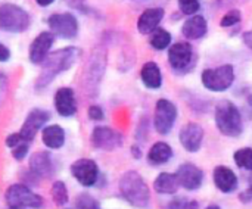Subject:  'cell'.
<instances>
[{"instance_id": "6da1fadb", "label": "cell", "mask_w": 252, "mask_h": 209, "mask_svg": "<svg viewBox=\"0 0 252 209\" xmlns=\"http://www.w3.org/2000/svg\"><path fill=\"white\" fill-rule=\"evenodd\" d=\"M80 55L81 52L77 47H65L58 52L49 53L46 59L41 62V72L35 81V89L40 90L47 87L55 80L56 75L69 69Z\"/></svg>"}, {"instance_id": "7a4b0ae2", "label": "cell", "mask_w": 252, "mask_h": 209, "mask_svg": "<svg viewBox=\"0 0 252 209\" xmlns=\"http://www.w3.org/2000/svg\"><path fill=\"white\" fill-rule=\"evenodd\" d=\"M120 192L123 198L134 208H146L151 202V192L143 177L136 171H127L120 180Z\"/></svg>"}, {"instance_id": "3957f363", "label": "cell", "mask_w": 252, "mask_h": 209, "mask_svg": "<svg viewBox=\"0 0 252 209\" xmlns=\"http://www.w3.org/2000/svg\"><path fill=\"white\" fill-rule=\"evenodd\" d=\"M214 119L219 131L227 137H238L242 134L244 124L239 108L230 100H221L216 106Z\"/></svg>"}, {"instance_id": "277c9868", "label": "cell", "mask_w": 252, "mask_h": 209, "mask_svg": "<svg viewBox=\"0 0 252 209\" xmlns=\"http://www.w3.org/2000/svg\"><path fill=\"white\" fill-rule=\"evenodd\" d=\"M201 80L205 89L210 91L221 93L232 87L235 81V68L230 63L217 66V68H207L201 74Z\"/></svg>"}, {"instance_id": "5b68a950", "label": "cell", "mask_w": 252, "mask_h": 209, "mask_svg": "<svg viewBox=\"0 0 252 209\" xmlns=\"http://www.w3.org/2000/svg\"><path fill=\"white\" fill-rule=\"evenodd\" d=\"M30 15L22 7L3 3L0 4V30L6 32H24L30 27Z\"/></svg>"}, {"instance_id": "8992f818", "label": "cell", "mask_w": 252, "mask_h": 209, "mask_svg": "<svg viewBox=\"0 0 252 209\" xmlns=\"http://www.w3.org/2000/svg\"><path fill=\"white\" fill-rule=\"evenodd\" d=\"M4 199L10 208L40 209L43 207V198L31 192V189L25 184L9 186L6 190Z\"/></svg>"}, {"instance_id": "52a82bcc", "label": "cell", "mask_w": 252, "mask_h": 209, "mask_svg": "<svg viewBox=\"0 0 252 209\" xmlns=\"http://www.w3.org/2000/svg\"><path fill=\"white\" fill-rule=\"evenodd\" d=\"M177 119V108L173 102L167 99H159L155 105V115H154V125L157 133L167 136Z\"/></svg>"}, {"instance_id": "ba28073f", "label": "cell", "mask_w": 252, "mask_h": 209, "mask_svg": "<svg viewBox=\"0 0 252 209\" xmlns=\"http://www.w3.org/2000/svg\"><path fill=\"white\" fill-rule=\"evenodd\" d=\"M168 63L177 72H186L193 66V49L188 41L174 43L168 49Z\"/></svg>"}, {"instance_id": "9c48e42d", "label": "cell", "mask_w": 252, "mask_h": 209, "mask_svg": "<svg viewBox=\"0 0 252 209\" xmlns=\"http://www.w3.org/2000/svg\"><path fill=\"white\" fill-rule=\"evenodd\" d=\"M47 24L50 32L61 38H74L78 34V21L72 13H53Z\"/></svg>"}, {"instance_id": "30bf717a", "label": "cell", "mask_w": 252, "mask_h": 209, "mask_svg": "<svg viewBox=\"0 0 252 209\" xmlns=\"http://www.w3.org/2000/svg\"><path fill=\"white\" fill-rule=\"evenodd\" d=\"M72 177L84 187H92L99 180V167L92 159H78L71 165Z\"/></svg>"}, {"instance_id": "8fae6325", "label": "cell", "mask_w": 252, "mask_h": 209, "mask_svg": "<svg viewBox=\"0 0 252 209\" xmlns=\"http://www.w3.org/2000/svg\"><path fill=\"white\" fill-rule=\"evenodd\" d=\"M90 143L100 150H114L123 145V136L109 127H96L90 134Z\"/></svg>"}, {"instance_id": "7c38bea8", "label": "cell", "mask_w": 252, "mask_h": 209, "mask_svg": "<svg viewBox=\"0 0 252 209\" xmlns=\"http://www.w3.org/2000/svg\"><path fill=\"white\" fill-rule=\"evenodd\" d=\"M49 118H50V114H49L47 111L40 109V108L32 109V111L27 115V118H25V121H24V124H22V127H21V130H19V134L22 136L24 140H27V142L31 143V142L35 139V134H37V133L44 127V124L49 121Z\"/></svg>"}, {"instance_id": "4fadbf2b", "label": "cell", "mask_w": 252, "mask_h": 209, "mask_svg": "<svg viewBox=\"0 0 252 209\" xmlns=\"http://www.w3.org/2000/svg\"><path fill=\"white\" fill-rule=\"evenodd\" d=\"M176 177H177L179 186L186 189V190H190V192L198 190L204 181L202 170L198 168L195 164H190V162L182 164L176 171Z\"/></svg>"}, {"instance_id": "5bb4252c", "label": "cell", "mask_w": 252, "mask_h": 209, "mask_svg": "<svg viewBox=\"0 0 252 209\" xmlns=\"http://www.w3.org/2000/svg\"><path fill=\"white\" fill-rule=\"evenodd\" d=\"M204 128L198 124V122H189L186 124L180 133H179V140L180 145L188 150V152H198L202 146V140H204Z\"/></svg>"}, {"instance_id": "9a60e30c", "label": "cell", "mask_w": 252, "mask_h": 209, "mask_svg": "<svg viewBox=\"0 0 252 209\" xmlns=\"http://www.w3.org/2000/svg\"><path fill=\"white\" fill-rule=\"evenodd\" d=\"M53 40H55V35L52 32H47V31L40 32L32 40V43L30 46V52H28L30 60L32 63H37V65L41 63L46 59V56L49 55V50L53 44Z\"/></svg>"}, {"instance_id": "2e32d148", "label": "cell", "mask_w": 252, "mask_h": 209, "mask_svg": "<svg viewBox=\"0 0 252 209\" xmlns=\"http://www.w3.org/2000/svg\"><path fill=\"white\" fill-rule=\"evenodd\" d=\"M30 171L38 179H52L55 174V164L49 152H37L30 158Z\"/></svg>"}, {"instance_id": "e0dca14e", "label": "cell", "mask_w": 252, "mask_h": 209, "mask_svg": "<svg viewBox=\"0 0 252 209\" xmlns=\"http://www.w3.org/2000/svg\"><path fill=\"white\" fill-rule=\"evenodd\" d=\"M55 108L61 117H72L77 112L75 93L69 87H61L55 93Z\"/></svg>"}, {"instance_id": "ac0fdd59", "label": "cell", "mask_w": 252, "mask_h": 209, "mask_svg": "<svg viewBox=\"0 0 252 209\" xmlns=\"http://www.w3.org/2000/svg\"><path fill=\"white\" fill-rule=\"evenodd\" d=\"M213 180L216 187L221 193H233L238 189V177L236 174L226 165H219L216 167L213 173Z\"/></svg>"}, {"instance_id": "d6986e66", "label": "cell", "mask_w": 252, "mask_h": 209, "mask_svg": "<svg viewBox=\"0 0 252 209\" xmlns=\"http://www.w3.org/2000/svg\"><path fill=\"white\" fill-rule=\"evenodd\" d=\"M208 31V22L202 15H190L182 25V34L188 40H199Z\"/></svg>"}, {"instance_id": "ffe728a7", "label": "cell", "mask_w": 252, "mask_h": 209, "mask_svg": "<svg viewBox=\"0 0 252 209\" xmlns=\"http://www.w3.org/2000/svg\"><path fill=\"white\" fill-rule=\"evenodd\" d=\"M164 18V9L162 7H149L146 9L137 19V30L142 34H151L158 28Z\"/></svg>"}, {"instance_id": "44dd1931", "label": "cell", "mask_w": 252, "mask_h": 209, "mask_svg": "<svg viewBox=\"0 0 252 209\" xmlns=\"http://www.w3.org/2000/svg\"><path fill=\"white\" fill-rule=\"evenodd\" d=\"M41 140L49 149H61L65 143V131L61 125H47L41 131Z\"/></svg>"}, {"instance_id": "7402d4cb", "label": "cell", "mask_w": 252, "mask_h": 209, "mask_svg": "<svg viewBox=\"0 0 252 209\" xmlns=\"http://www.w3.org/2000/svg\"><path fill=\"white\" fill-rule=\"evenodd\" d=\"M140 78L143 81V84L148 89H159L162 86V74H161V68L155 63V62H146L142 66L140 71Z\"/></svg>"}, {"instance_id": "603a6c76", "label": "cell", "mask_w": 252, "mask_h": 209, "mask_svg": "<svg viewBox=\"0 0 252 209\" xmlns=\"http://www.w3.org/2000/svg\"><path fill=\"white\" fill-rule=\"evenodd\" d=\"M173 158V149L165 142H157L148 152V162L154 167L167 164Z\"/></svg>"}, {"instance_id": "cb8c5ba5", "label": "cell", "mask_w": 252, "mask_h": 209, "mask_svg": "<svg viewBox=\"0 0 252 209\" xmlns=\"http://www.w3.org/2000/svg\"><path fill=\"white\" fill-rule=\"evenodd\" d=\"M179 181L176 174L170 173H161L155 181H154V189L159 195H174L179 190Z\"/></svg>"}, {"instance_id": "d4e9b609", "label": "cell", "mask_w": 252, "mask_h": 209, "mask_svg": "<svg viewBox=\"0 0 252 209\" xmlns=\"http://www.w3.org/2000/svg\"><path fill=\"white\" fill-rule=\"evenodd\" d=\"M149 43L155 50H165L171 44V34L164 28H157L151 32Z\"/></svg>"}, {"instance_id": "484cf974", "label": "cell", "mask_w": 252, "mask_h": 209, "mask_svg": "<svg viewBox=\"0 0 252 209\" xmlns=\"http://www.w3.org/2000/svg\"><path fill=\"white\" fill-rule=\"evenodd\" d=\"M52 199L53 202L58 205V207H63L69 202V198H68V190H66V186L63 181H55L53 186H52Z\"/></svg>"}, {"instance_id": "4316f807", "label": "cell", "mask_w": 252, "mask_h": 209, "mask_svg": "<svg viewBox=\"0 0 252 209\" xmlns=\"http://www.w3.org/2000/svg\"><path fill=\"white\" fill-rule=\"evenodd\" d=\"M233 159H235V164L241 170L252 171V148H242L236 150L233 155Z\"/></svg>"}, {"instance_id": "83f0119b", "label": "cell", "mask_w": 252, "mask_h": 209, "mask_svg": "<svg viewBox=\"0 0 252 209\" xmlns=\"http://www.w3.org/2000/svg\"><path fill=\"white\" fill-rule=\"evenodd\" d=\"M75 209H100V204L89 193H80L75 199Z\"/></svg>"}, {"instance_id": "f1b7e54d", "label": "cell", "mask_w": 252, "mask_h": 209, "mask_svg": "<svg viewBox=\"0 0 252 209\" xmlns=\"http://www.w3.org/2000/svg\"><path fill=\"white\" fill-rule=\"evenodd\" d=\"M241 21H242V13H241V10L232 9V10H229L227 13H224V16H223L221 21H220V25H221L223 28H230V27L238 25Z\"/></svg>"}, {"instance_id": "f546056e", "label": "cell", "mask_w": 252, "mask_h": 209, "mask_svg": "<svg viewBox=\"0 0 252 209\" xmlns=\"http://www.w3.org/2000/svg\"><path fill=\"white\" fill-rule=\"evenodd\" d=\"M177 1H179L180 12L188 16L198 13V10L201 9V0H177Z\"/></svg>"}, {"instance_id": "4dcf8cb0", "label": "cell", "mask_w": 252, "mask_h": 209, "mask_svg": "<svg viewBox=\"0 0 252 209\" xmlns=\"http://www.w3.org/2000/svg\"><path fill=\"white\" fill-rule=\"evenodd\" d=\"M30 142H25V140H22V142H19L18 145H15L10 150H12V156H13V159H16V161H22L27 155H28V149H30Z\"/></svg>"}, {"instance_id": "1f68e13d", "label": "cell", "mask_w": 252, "mask_h": 209, "mask_svg": "<svg viewBox=\"0 0 252 209\" xmlns=\"http://www.w3.org/2000/svg\"><path fill=\"white\" fill-rule=\"evenodd\" d=\"M87 115H89V118H90L92 121H102V119L105 118L103 109H102L100 106H97V105H92V106L89 108Z\"/></svg>"}, {"instance_id": "d6a6232c", "label": "cell", "mask_w": 252, "mask_h": 209, "mask_svg": "<svg viewBox=\"0 0 252 209\" xmlns=\"http://www.w3.org/2000/svg\"><path fill=\"white\" fill-rule=\"evenodd\" d=\"M188 202L189 201L186 198H176L167 205V209H186L188 208Z\"/></svg>"}, {"instance_id": "836d02e7", "label": "cell", "mask_w": 252, "mask_h": 209, "mask_svg": "<svg viewBox=\"0 0 252 209\" xmlns=\"http://www.w3.org/2000/svg\"><path fill=\"white\" fill-rule=\"evenodd\" d=\"M239 199H241L244 204H251L252 202V177L251 180H250V187H248L245 192H242V193L239 195Z\"/></svg>"}, {"instance_id": "e575fe53", "label": "cell", "mask_w": 252, "mask_h": 209, "mask_svg": "<svg viewBox=\"0 0 252 209\" xmlns=\"http://www.w3.org/2000/svg\"><path fill=\"white\" fill-rule=\"evenodd\" d=\"M6 91H7V78H6V75L0 74V103L3 102V99L6 96Z\"/></svg>"}, {"instance_id": "d590c367", "label": "cell", "mask_w": 252, "mask_h": 209, "mask_svg": "<svg viewBox=\"0 0 252 209\" xmlns=\"http://www.w3.org/2000/svg\"><path fill=\"white\" fill-rule=\"evenodd\" d=\"M9 58H10V50L3 43H0V62H6L9 60Z\"/></svg>"}, {"instance_id": "8d00e7d4", "label": "cell", "mask_w": 252, "mask_h": 209, "mask_svg": "<svg viewBox=\"0 0 252 209\" xmlns=\"http://www.w3.org/2000/svg\"><path fill=\"white\" fill-rule=\"evenodd\" d=\"M65 3L74 9H80V10L84 9V0H65Z\"/></svg>"}, {"instance_id": "74e56055", "label": "cell", "mask_w": 252, "mask_h": 209, "mask_svg": "<svg viewBox=\"0 0 252 209\" xmlns=\"http://www.w3.org/2000/svg\"><path fill=\"white\" fill-rule=\"evenodd\" d=\"M242 38H244V43L247 44V47L252 52V30L251 31H245Z\"/></svg>"}, {"instance_id": "f35d334b", "label": "cell", "mask_w": 252, "mask_h": 209, "mask_svg": "<svg viewBox=\"0 0 252 209\" xmlns=\"http://www.w3.org/2000/svg\"><path fill=\"white\" fill-rule=\"evenodd\" d=\"M35 1H37V4H38V6L46 7V6H50L55 0H35Z\"/></svg>"}, {"instance_id": "ab89813d", "label": "cell", "mask_w": 252, "mask_h": 209, "mask_svg": "<svg viewBox=\"0 0 252 209\" xmlns=\"http://www.w3.org/2000/svg\"><path fill=\"white\" fill-rule=\"evenodd\" d=\"M186 209H199V204L196 201H189L188 202V208Z\"/></svg>"}, {"instance_id": "60d3db41", "label": "cell", "mask_w": 252, "mask_h": 209, "mask_svg": "<svg viewBox=\"0 0 252 209\" xmlns=\"http://www.w3.org/2000/svg\"><path fill=\"white\" fill-rule=\"evenodd\" d=\"M131 150H133V153H134L133 156L139 159V158H140V155H142V152H140V149H139L137 146H133V148H131Z\"/></svg>"}, {"instance_id": "b9f144b4", "label": "cell", "mask_w": 252, "mask_h": 209, "mask_svg": "<svg viewBox=\"0 0 252 209\" xmlns=\"http://www.w3.org/2000/svg\"><path fill=\"white\" fill-rule=\"evenodd\" d=\"M205 209H221L219 205H210V207H207Z\"/></svg>"}, {"instance_id": "7bdbcfd3", "label": "cell", "mask_w": 252, "mask_h": 209, "mask_svg": "<svg viewBox=\"0 0 252 209\" xmlns=\"http://www.w3.org/2000/svg\"><path fill=\"white\" fill-rule=\"evenodd\" d=\"M10 209H22V208H10Z\"/></svg>"}]
</instances>
